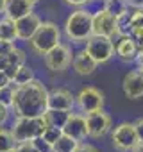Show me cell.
I'll return each instance as SVG.
<instances>
[{"label": "cell", "instance_id": "obj_1", "mask_svg": "<svg viewBox=\"0 0 143 152\" xmlns=\"http://www.w3.org/2000/svg\"><path fill=\"white\" fill-rule=\"evenodd\" d=\"M13 109L18 116H45L48 109V91L38 79L23 86H15Z\"/></svg>", "mask_w": 143, "mask_h": 152}, {"label": "cell", "instance_id": "obj_2", "mask_svg": "<svg viewBox=\"0 0 143 152\" xmlns=\"http://www.w3.org/2000/svg\"><path fill=\"white\" fill-rule=\"evenodd\" d=\"M45 116H18L11 127V134L16 143L32 141L34 138L41 136L47 127Z\"/></svg>", "mask_w": 143, "mask_h": 152}, {"label": "cell", "instance_id": "obj_3", "mask_svg": "<svg viewBox=\"0 0 143 152\" xmlns=\"http://www.w3.org/2000/svg\"><path fill=\"white\" fill-rule=\"evenodd\" d=\"M64 32L72 41H86L93 34V16L84 9L74 11L66 18Z\"/></svg>", "mask_w": 143, "mask_h": 152}, {"label": "cell", "instance_id": "obj_4", "mask_svg": "<svg viewBox=\"0 0 143 152\" xmlns=\"http://www.w3.org/2000/svg\"><path fill=\"white\" fill-rule=\"evenodd\" d=\"M59 43H61V31L54 22H41L36 34L31 38L32 48L41 56H45L48 50H52Z\"/></svg>", "mask_w": 143, "mask_h": 152}, {"label": "cell", "instance_id": "obj_5", "mask_svg": "<svg viewBox=\"0 0 143 152\" xmlns=\"http://www.w3.org/2000/svg\"><path fill=\"white\" fill-rule=\"evenodd\" d=\"M86 50H88L90 56L100 64V63H107V61L115 56V43H113L111 38H107V36L91 34V36L86 39Z\"/></svg>", "mask_w": 143, "mask_h": 152}, {"label": "cell", "instance_id": "obj_6", "mask_svg": "<svg viewBox=\"0 0 143 152\" xmlns=\"http://www.w3.org/2000/svg\"><path fill=\"white\" fill-rule=\"evenodd\" d=\"M111 140H113V147L118 152H131L132 147L138 143V134H136L134 124L123 122L118 127H115V131L111 134Z\"/></svg>", "mask_w": 143, "mask_h": 152}, {"label": "cell", "instance_id": "obj_7", "mask_svg": "<svg viewBox=\"0 0 143 152\" xmlns=\"http://www.w3.org/2000/svg\"><path fill=\"white\" fill-rule=\"evenodd\" d=\"M45 64L52 72H63L72 64V50L66 45H57L45 54Z\"/></svg>", "mask_w": 143, "mask_h": 152}, {"label": "cell", "instance_id": "obj_8", "mask_svg": "<svg viewBox=\"0 0 143 152\" xmlns=\"http://www.w3.org/2000/svg\"><path fill=\"white\" fill-rule=\"evenodd\" d=\"M86 127H88V136H91V138H102L111 129V116L107 113H104L102 109L88 113L86 115Z\"/></svg>", "mask_w": 143, "mask_h": 152}, {"label": "cell", "instance_id": "obj_9", "mask_svg": "<svg viewBox=\"0 0 143 152\" xmlns=\"http://www.w3.org/2000/svg\"><path fill=\"white\" fill-rule=\"evenodd\" d=\"M75 104L79 106V109L84 115H88V113H93L97 109H102V106H104V95L97 88L88 86V88L81 90V93L75 99Z\"/></svg>", "mask_w": 143, "mask_h": 152}, {"label": "cell", "instance_id": "obj_10", "mask_svg": "<svg viewBox=\"0 0 143 152\" xmlns=\"http://www.w3.org/2000/svg\"><path fill=\"white\" fill-rule=\"evenodd\" d=\"M16 39H23V41H31V38L36 34L38 27L41 25V20L38 15L29 13L22 18H18L16 22Z\"/></svg>", "mask_w": 143, "mask_h": 152}, {"label": "cell", "instance_id": "obj_11", "mask_svg": "<svg viewBox=\"0 0 143 152\" xmlns=\"http://www.w3.org/2000/svg\"><path fill=\"white\" fill-rule=\"evenodd\" d=\"M63 132L72 136L77 141H82L88 136V127H86V115H77V113H72L70 118L66 120Z\"/></svg>", "mask_w": 143, "mask_h": 152}, {"label": "cell", "instance_id": "obj_12", "mask_svg": "<svg viewBox=\"0 0 143 152\" xmlns=\"http://www.w3.org/2000/svg\"><path fill=\"white\" fill-rule=\"evenodd\" d=\"M93 34L113 38L116 34V16L107 11L95 15L93 16Z\"/></svg>", "mask_w": 143, "mask_h": 152}, {"label": "cell", "instance_id": "obj_13", "mask_svg": "<svg viewBox=\"0 0 143 152\" xmlns=\"http://www.w3.org/2000/svg\"><path fill=\"white\" fill-rule=\"evenodd\" d=\"M123 93L125 97L136 100L143 97V72L141 70H134L129 72L125 77H123Z\"/></svg>", "mask_w": 143, "mask_h": 152}, {"label": "cell", "instance_id": "obj_14", "mask_svg": "<svg viewBox=\"0 0 143 152\" xmlns=\"http://www.w3.org/2000/svg\"><path fill=\"white\" fill-rule=\"evenodd\" d=\"M75 106V99L68 90L64 88H55L48 91V109H66L72 111Z\"/></svg>", "mask_w": 143, "mask_h": 152}, {"label": "cell", "instance_id": "obj_15", "mask_svg": "<svg viewBox=\"0 0 143 152\" xmlns=\"http://www.w3.org/2000/svg\"><path fill=\"white\" fill-rule=\"evenodd\" d=\"M25 64V52L20 50V48H15L11 54H6V56H0V70L6 72L9 75V79L13 81L15 73L18 72V68Z\"/></svg>", "mask_w": 143, "mask_h": 152}, {"label": "cell", "instance_id": "obj_16", "mask_svg": "<svg viewBox=\"0 0 143 152\" xmlns=\"http://www.w3.org/2000/svg\"><path fill=\"white\" fill-rule=\"evenodd\" d=\"M97 61L90 56V52L84 48L81 52L75 54L74 61H72V66H74V70L79 73V75H91L95 70H97Z\"/></svg>", "mask_w": 143, "mask_h": 152}, {"label": "cell", "instance_id": "obj_17", "mask_svg": "<svg viewBox=\"0 0 143 152\" xmlns=\"http://www.w3.org/2000/svg\"><path fill=\"white\" fill-rule=\"evenodd\" d=\"M115 52H116V56H118L122 61H136L139 48H138L136 41H134L131 36H120V41L116 43Z\"/></svg>", "mask_w": 143, "mask_h": 152}, {"label": "cell", "instance_id": "obj_18", "mask_svg": "<svg viewBox=\"0 0 143 152\" xmlns=\"http://www.w3.org/2000/svg\"><path fill=\"white\" fill-rule=\"evenodd\" d=\"M32 13V4L29 0H6V7H4V15L11 20H18L25 15Z\"/></svg>", "mask_w": 143, "mask_h": 152}, {"label": "cell", "instance_id": "obj_19", "mask_svg": "<svg viewBox=\"0 0 143 152\" xmlns=\"http://www.w3.org/2000/svg\"><path fill=\"white\" fill-rule=\"evenodd\" d=\"M70 115H72V111H66V109H47L45 120H47L48 125L63 129L64 124H66V120L70 118Z\"/></svg>", "mask_w": 143, "mask_h": 152}, {"label": "cell", "instance_id": "obj_20", "mask_svg": "<svg viewBox=\"0 0 143 152\" xmlns=\"http://www.w3.org/2000/svg\"><path fill=\"white\" fill-rule=\"evenodd\" d=\"M79 143L81 141H77V140L72 138V136H68V134L63 132V136L52 145V152H74Z\"/></svg>", "mask_w": 143, "mask_h": 152}, {"label": "cell", "instance_id": "obj_21", "mask_svg": "<svg viewBox=\"0 0 143 152\" xmlns=\"http://www.w3.org/2000/svg\"><path fill=\"white\" fill-rule=\"evenodd\" d=\"M0 39H9L15 41L16 39V23L11 18H2L0 20Z\"/></svg>", "mask_w": 143, "mask_h": 152}, {"label": "cell", "instance_id": "obj_22", "mask_svg": "<svg viewBox=\"0 0 143 152\" xmlns=\"http://www.w3.org/2000/svg\"><path fill=\"white\" fill-rule=\"evenodd\" d=\"M34 79V72H32V68H29L27 64H22L20 68H18V72L15 73V77H13V84L15 86H23V84H27V83H31Z\"/></svg>", "mask_w": 143, "mask_h": 152}, {"label": "cell", "instance_id": "obj_23", "mask_svg": "<svg viewBox=\"0 0 143 152\" xmlns=\"http://www.w3.org/2000/svg\"><path fill=\"white\" fill-rule=\"evenodd\" d=\"M106 11L118 18L129 11V4H127V0H106Z\"/></svg>", "mask_w": 143, "mask_h": 152}, {"label": "cell", "instance_id": "obj_24", "mask_svg": "<svg viewBox=\"0 0 143 152\" xmlns=\"http://www.w3.org/2000/svg\"><path fill=\"white\" fill-rule=\"evenodd\" d=\"M16 147V141L11 134V131H6L0 127V152H13Z\"/></svg>", "mask_w": 143, "mask_h": 152}, {"label": "cell", "instance_id": "obj_25", "mask_svg": "<svg viewBox=\"0 0 143 152\" xmlns=\"http://www.w3.org/2000/svg\"><path fill=\"white\" fill-rule=\"evenodd\" d=\"M132 27H131V15L129 11L123 13L122 16L116 18V34L118 36H131Z\"/></svg>", "mask_w": 143, "mask_h": 152}, {"label": "cell", "instance_id": "obj_26", "mask_svg": "<svg viewBox=\"0 0 143 152\" xmlns=\"http://www.w3.org/2000/svg\"><path fill=\"white\" fill-rule=\"evenodd\" d=\"M131 36H143V9H136V13L131 15Z\"/></svg>", "mask_w": 143, "mask_h": 152}, {"label": "cell", "instance_id": "obj_27", "mask_svg": "<svg viewBox=\"0 0 143 152\" xmlns=\"http://www.w3.org/2000/svg\"><path fill=\"white\" fill-rule=\"evenodd\" d=\"M13 100H15V84H7L0 88V104L6 107H13Z\"/></svg>", "mask_w": 143, "mask_h": 152}, {"label": "cell", "instance_id": "obj_28", "mask_svg": "<svg viewBox=\"0 0 143 152\" xmlns=\"http://www.w3.org/2000/svg\"><path fill=\"white\" fill-rule=\"evenodd\" d=\"M82 9L88 11L91 16L106 11V0H86V2L82 4Z\"/></svg>", "mask_w": 143, "mask_h": 152}, {"label": "cell", "instance_id": "obj_29", "mask_svg": "<svg viewBox=\"0 0 143 152\" xmlns=\"http://www.w3.org/2000/svg\"><path fill=\"white\" fill-rule=\"evenodd\" d=\"M43 140H47L50 145H54L61 136H63V129H59V127H54V125H47L45 127V131H43Z\"/></svg>", "mask_w": 143, "mask_h": 152}, {"label": "cell", "instance_id": "obj_30", "mask_svg": "<svg viewBox=\"0 0 143 152\" xmlns=\"http://www.w3.org/2000/svg\"><path fill=\"white\" fill-rule=\"evenodd\" d=\"M32 145L36 147L38 152H52V145H50L47 140H43V136L34 138V140H32Z\"/></svg>", "mask_w": 143, "mask_h": 152}, {"label": "cell", "instance_id": "obj_31", "mask_svg": "<svg viewBox=\"0 0 143 152\" xmlns=\"http://www.w3.org/2000/svg\"><path fill=\"white\" fill-rule=\"evenodd\" d=\"M15 43L9 41V39H0V56H6V54H11L15 50Z\"/></svg>", "mask_w": 143, "mask_h": 152}, {"label": "cell", "instance_id": "obj_32", "mask_svg": "<svg viewBox=\"0 0 143 152\" xmlns=\"http://www.w3.org/2000/svg\"><path fill=\"white\" fill-rule=\"evenodd\" d=\"M13 152H38V150L32 145V141H23V143H16Z\"/></svg>", "mask_w": 143, "mask_h": 152}, {"label": "cell", "instance_id": "obj_33", "mask_svg": "<svg viewBox=\"0 0 143 152\" xmlns=\"http://www.w3.org/2000/svg\"><path fill=\"white\" fill-rule=\"evenodd\" d=\"M134 129H136V134H138V141H143V118H138L134 122Z\"/></svg>", "mask_w": 143, "mask_h": 152}, {"label": "cell", "instance_id": "obj_34", "mask_svg": "<svg viewBox=\"0 0 143 152\" xmlns=\"http://www.w3.org/2000/svg\"><path fill=\"white\" fill-rule=\"evenodd\" d=\"M7 118H9V107H6V106L0 104V127L7 122Z\"/></svg>", "mask_w": 143, "mask_h": 152}, {"label": "cell", "instance_id": "obj_35", "mask_svg": "<svg viewBox=\"0 0 143 152\" xmlns=\"http://www.w3.org/2000/svg\"><path fill=\"white\" fill-rule=\"evenodd\" d=\"M74 152H98L93 145H88V143H79L77 145V148L74 150Z\"/></svg>", "mask_w": 143, "mask_h": 152}, {"label": "cell", "instance_id": "obj_36", "mask_svg": "<svg viewBox=\"0 0 143 152\" xmlns=\"http://www.w3.org/2000/svg\"><path fill=\"white\" fill-rule=\"evenodd\" d=\"M7 84H11L9 75H7L6 72H2V70H0V88H2V86H7Z\"/></svg>", "mask_w": 143, "mask_h": 152}, {"label": "cell", "instance_id": "obj_37", "mask_svg": "<svg viewBox=\"0 0 143 152\" xmlns=\"http://www.w3.org/2000/svg\"><path fill=\"white\" fill-rule=\"evenodd\" d=\"M129 7H134V9H143V0H127Z\"/></svg>", "mask_w": 143, "mask_h": 152}, {"label": "cell", "instance_id": "obj_38", "mask_svg": "<svg viewBox=\"0 0 143 152\" xmlns=\"http://www.w3.org/2000/svg\"><path fill=\"white\" fill-rule=\"evenodd\" d=\"M131 152H143V141H138L134 147H132V150Z\"/></svg>", "mask_w": 143, "mask_h": 152}, {"label": "cell", "instance_id": "obj_39", "mask_svg": "<svg viewBox=\"0 0 143 152\" xmlns=\"http://www.w3.org/2000/svg\"><path fill=\"white\" fill-rule=\"evenodd\" d=\"M64 2H68V4H72V6H82L86 0H64Z\"/></svg>", "mask_w": 143, "mask_h": 152}, {"label": "cell", "instance_id": "obj_40", "mask_svg": "<svg viewBox=\"0 0 143 152\" xmlns=\"http://www.w3.org/2000/svg\"><path fill=\"white\" fill-rule=\"evenodd\" d=\"M138 61H139V64L143 63V48H139V52H138Z\"/></svg>", "mask_w": 143, "mask_h": 152}, {"label": "cell", "instance_id": "obj_41", "mask_svg": "<svg viewBox=\"0 0 143 152\" xmlns=\"http://www.w3.org/2000/svg\"><path fill=\"white\" fill-rule=\"evenodd\" d=\"M4 7H6V0H0V13H4Z\"/></svg>", "mask_w": 143, "mask_h": 152}, {"label": "cell", "instance_id": "obj_42", "mask_svg": "<svg viewBox=\"0 0 143 152\" xmlns=\"http://www.w3.org/2000/svg\"><path fill=\"white\" fill-rule=\"evenodd\" d=\"M29 2H31V4L34 6V4H38V2H39V0H29Z\"/></svg>", "mask_w": 143, "mask_h": 152}, {"label": "cell", "instance_id": "obj_43", "mask_svg": "<svg viewBox=\"0 0 143 152\" xmlns=\"http://www.w3.org/2000/svg\"><path fill=\"white\" fill-rule=\"evenodd\" d=\"M139 70H141V72H143V63H141V68H139Z\"/></svg>", "mask_w": 143, "mask_h": 152}]
</instances>
